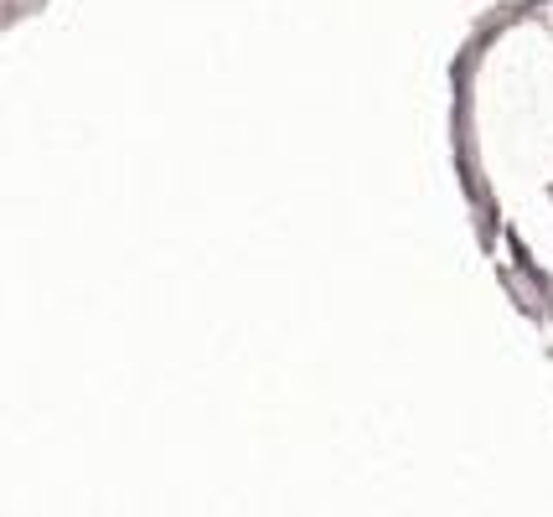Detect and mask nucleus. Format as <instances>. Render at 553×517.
I'll return each mask as SVG.
<instances>
[]
</instances>
